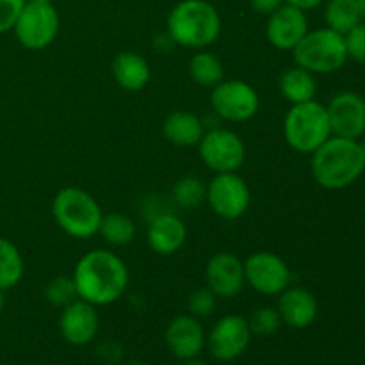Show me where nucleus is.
I'll list each match as a JSON object with an SVG mask.
<instances>
[{
    "instance_id": "nucleus-1",
    "label": "nucleus",
    "mask_w": 365,
    "mask_h": 365,
    "mask_svg": "<svg viewBox=\"0 0 365 365\" xmlns=\"http://www.w3.org/2000/svg\"><path fill=\"white\" fill-rule=\"evenodd\" d=\"M73 282L78 299L95 307L110 305L125 294L128 285L127 264L109 250H93L77 262Z\"/></svg>"
},
{
    "instance_id": "nucleus-2",
    "label": "nucleus",
    "mask_w": 365,
    "mask_h": 365,
    "mask_svg": "<svg viewBox=\"0 0 365 365\" xmlns=\"http://www.w3.org/2000/svg\"><path fill=\"white\" fill-rule=\"evenodd\" d=\"M310 155L314 180L330 191L349 187L365 171V155L356 139L331 135Z\"/></svg>"
},
{
    "instance_id": "nucleus-3",
    "label": "nucleus",
    "mask_w": 365,
    "mask_h": 365,
    "mask_svg": "<svg viewBox=\"0 0 365 365\" xmlns=\"http://www.w3.org/2000/svg\"><path fill=\"white\" fill-rule=\"evenodd\" d=\"M221 34V16L207 0H182L168 14V36L175 45L205 50Z\"/></svg>"
},
{
    "instance_id": "nucleus-4",
    "label": "nucleus",
    "mask_w": 365,
    "mask_h": 365,
    "mask_svg": "<svg viewBox=\"0 0 365 365\" xmlns=\"http://www.w3.org/2000/svg\"><path fill=\"white\" fill-rule=\"evenodd\" d=\"M52 214L61 230L73 239L98 234L103 212L98 202L81 187H64L52 202Z\"/></svg>"
},
{
    "instance_id": "nucleus-5",
    "label": "nucleus",
    "mask_w": 365,
    "mask_h": 365,
    "mask_svg": "<svg viewBox=\"0 0 365 365\" xmlns=\"http://www.w3.org/2000/svg\"><path fill=\"white\" fill-rule=\"evenodd\" d=\"M284 135L287 145L298 153H314L331 138L330 118L327 106L317 102L294 103L284 121Z\"/></svg>"
},
{
    "instance_id": "nucleus-6",
    "label": "nucleus",
    "mask_w": 365,
    "mask_h": 365,
    "mask_svg": "<svg viewBox=\"0 0 365 365\" xmlns=\"http://www.w3.org/2000/svg\"><path fill=\"white\" fill-rule=\"evenodd\" d=\"M296 66L314 75H328L341 70L348 61L344 36L323 27L309 31L292 48Z\"/></svg>"
},
{
    "instance_id": "nucleus-7",
    "label": "nucleus",
    "mask_w": 365,
    "mask_h": 365,
    "mask_svg": "<svg viewBox=\"0 0 365 365\" xmlns=\"http://www.w3.org/2000/svg\"><path fill=\"white\" fill-rule=\"evenodd\" d=\"M61 20L53 4L25 2L14 21V36L27 50H43L56 41Z\"/></svg>"
},
{
    "instance_id": "nucleus-8",
    "label": "nucleus",
    "mask_w": 365,
    "mask_h": 365,
    "mask_svg": "<svg viewBox=\"0 0 365 365\" xmlns=\"http://www.w3.org/2000/svg\"><path fill=\"white\" fill-rule=\"evenodd\" d=\"M200 159L214 173H232L242 166L246 146L242 139L228 128H212L198 143Z\"/></svg>"
},
{
    "instance_id": "nucleus-9",
    "label": "nucleus",
    "mask_w": 365,
    "mask_h": 365,
    "mask_svg": "<svg viewBox=\"0 0 365 365\" xmlns=\"http://www.w3.org/2000/svg\"><path fill=\"white\" fill-rule=\"evenodd\" d=\"M205 200L216 216H220L221 220L234 221L245 216L252 202V195L245 178L237 175V171H232V173H216V177L207 185Z\"/></svg>"
},
{
    "instance_id": "nucleus-10",
    "label": "nucleus",
    "mask_w": 365,
    "mask_h": 365,
    "mask_svg": "<svg viewBox=\"0 0 365 365\" xmlns=\"http://www.w3.org/2000/svg\"><path fill=\"white\" fill-rule=\"evenodd\" d=\"M210 106L214 113L225 121L242 123L257 114L260 100L253 86L245 81H221L212 88Z\"/></svg>"
},
{
    "instance_id": "nucleus-11",
    "label": "nucleus",
    "mask_w": 365,
    "mask_h": 365,
    "mask_svg": "<svg viewBox=\"0 0 365 365\" xmlns=\"http://www.w3.org/2000/svg\"><path fill=\"white\" fill-rule=\"evenodd\" d=\"M245 280L259 294L278 296L291 284V269L277 253L257 252L245 260Z\"/></svg>"
},
{
    "instance_id": "nucleus-12",
    "label": "nucleus",
    "mask_w": 365,
    "mask_h": 365,
    "mask_svg": "<svg viewBox=\"0 0 365 365\" xmlns=\"http://www.w3.org/2000/svg\"><path fill=\"white\" fill-rule=\"evenodd\" d=\"M252 337L248 319L237 314H228L214 324L207 337V346L216 360L234 362L248 349Z\"/></svg>"
},
{
    "instance_id": "nucleus-13",
    "label": "nucleus",
    "mask_w": 365,
    "mask_h": 365,
    "mask_svg": "<svg viewBox=\"0 0 365 365\" xmlns=\"http://www.w3.org/2000/svg\"><path fill=\"white\" fill-rule=\"evenodd\" d=\"M331 135L356 139L365 135V98L355 91L335 95L327 106Z\"/></svg>"
},
{
    "instance_id": "nucleus-14",
    "label": "nucleus",
    "mask_w": 365,
    "mask_h": 365,
    "mask_svg": "<svg viewBox=\"0 0 365 365\" xmlns=\"http://www.w3.org/2000/svg\"><path fill=\"white\" fill-rule=\"evenodd\" d=\"M207 287L217 298H235L245 287V262L230 252H220L205 266Z\"/></svg>"
},
{
    "instance_id": "nucleus-15",
    "label": "nucleus",
    "mask_w": 365,
    "mask_h": 365,
    "mask_svg": "<svg viewBox=\"0 0 365 365\" xmlns=\"http://www.w3.org/2000/svg\"><path fill=\"white\" fill-rule=\"evenodd\" d=\"M307 32H309V20L305 11L291 4H284L267 16L266 36L274 48L292 52V48L302 41Z\"/></svg>"
},
{
    "instance_id": "nucleus-16",
    "label": "nucleus",
    "mask_w": 365,
    "mask_h": 365,
    "mask_svg": "<svg viewBox=\"0 0 365 365\" xmlns=\"http://www.w3.org/2000/svg\"><path fill=\"white\" fill-rule=\"evenodd\" d=\"M61 310L59 330L64 341L71 346H86L93 342L100 324L96 307L84 299H75Z\"/></svg>"
},
{
    "instance_id": "nucleus-17",
    "label": "nucleus",
    "mask_w": 365,
    "mask_h": 365,
    "mask_svg": "<svg viewBox=\"0 0 365 365\" xmlns=\"http://www.w3.org/2000/svg\"><path fill=\"white\" fill-rule=\"evenodd\" d=\"M166 346L178 360L198 359L207 344L202 323L195 316H177L166 328Z\"/></svg>"
},
{
    "instance_id": "nucleus-18",
    "label": "nucleus",
    "mask_w": 365,
    "mask_h": 365,
    "mask_svg": "<svg viewBox=\"0 0 365 365\" xmlns=\"http://www.w3.org/2000/svg\"><path fill=\"white\" fill-rule=\"evenodd\" d=\"M278 298V314L282 323L287 324L292 330H305L316 321L319 305L317 299L309 289L305 287H287L280 292Z\"/></svg>"
},
{
    "instance_id": "nucleus-19",
    "label": "nucleus",
    "mask_w": 365,
    "mask_h": 365,
    "mask_svg": "<svg viewBox=\"0 0 365 365\" xmlns=\"http://www.w3.org/2000/svg\"><path fill=\"white\" fill-rule=\"evenodd\" d=\"M187 239V228L184 221L175 214H160L146 230V242L157 255H173L184 246Z\"/></svg>"
},
{
    "instance_id": "nucleus-20",
    "label": "nucleus",
    "mask_w": 365,
    "mask_h": 365,
    "mask_svg": "<svg viewBox=\"0 0 365 365\" xmlns=\"http://www.w3.org/2000/svg\"><path fill=\"white\" fill-rule=\"evenodd\" d=\"M113 77L127 91H139L152 77L148 61L135 52H121L113 61Z\"/></svg>"
},
{
    "instance_id": "nucleus-21",
    "label": "nucleus",
    "mask_w": 365,
    "mask_h": 365,
    "mask_svg": "<svg viewBox=\"0 0 365 365\" xmlns=\"http://www.w3.org/2000/svg\"><path fill=\"white\" fill-rule=\"evenodd\" d=\"M163 134L171 145L189 148V146H198L205 130L202 120L196 114L187 110H175L164 120Z\"/></svg>"
},
{
    "instance_id": "nucleus-22",
    "label": "nucleus",
    "mask_w": 365,
    "mask_h": 365,
    "mask_svg": "<svg viewBox=\"0 0 365 365\" xmlns=\"http://www.w3.org/2000/svg\"><path fill=\"white\" fill-rule=\"evenodd\" d=\"M278 88H280L282 96H284L287 102H291L292 106H294V103L310 102V100L316 98L317 93L316 75L307 71L305 68H287V70L280 75Z\"/></svg>"
},
{
    "instance_id": "nucleus-23",
    "label": "nucleus",
    "mask_w": 365,
    "mask_h": 365,
    "mask_svg": "<svg viewBox=\"0 0 365 365\" xmlns=\"http://www.w3.org/2000/svg\"><path fill=\"white\" fill-rule=\"evenodd\" d=\"M189 75L192 82L202 88H216L221 81H225V66L217 56L200 50L189 61Z\"/></svg>"
},
{
    "instance_id": "nucleus-24",
    "label": "nucleus",
    "mask_w": 365,
    "mask_h": 365,
    "mask_svg": "<svg viewBox=\"0 0 365 365\" xmlns=\"http://www.w3.org/2000/svg\"><path fill=\"white\" fill-rule=\"evenodd\" d=\"M25 273L24 257L20 250L9 241V239L0 237V289L16 287L21 282Z\"/></svg>"
},
{
    "instance_id": "nucleus-25",
    "label": "nucleus",
    "mask_w": 365,
    "mask_h": 365,
    "mask_svg": "<svg viewBox=\"0 0 365 365\" xmlns=\"http://www.w3.org/2000/svg\"><path fill=\"white\" fill-rule=\"evenodd\" d=\"M324 21H327L328 29L346 36L362 20H360L359 11H356L355 0H327Z\"/></svg>"
},
{
    "instance_id": "nucleus-26",
    "label": "nucleus",
    "mask_w": 365,
    "mask_h": 365,
    "mask_svg": "<svg viewBox=\"0 0 365 365\" xmlns=\"http://www.w3.org/2000/svg\"><path fill=\"white\" fill-rule=\"evenodd\" d=\"M98 234L102 235L103 241L110 246H125L130 245L135 237V225L125 214H107L102 217Z\"/></svg>"
},
{
    "instance_id": "nucleus-27",
    "label": "nucleus",
    "mask_w": 365,
    "mask_h": 365,
    "mask_svg": "<svg viewBox=\"0 0 365 365\" xmlns=\"http://www.w3.org/2000/svg\"><path fill=\"white\" fill-rule=\"evenodd\" d=\"M173 196L178 205L191 209V207L200 205L205 200L207 185L196 177H184L175 185Z\"/></svg>"
},
{
    "instance_id": "nucleus-28",
    "label": "nucleus",
    "mask_w": 365,
    "mask_h": 365,
    "mask_svg": "<svg viewBox=\"0 0 365 365\" xmlns=\"http://www.w3.org/2000/svg\"><path fill=\"white\" fill-rule=\"evenodd\" d=\"M45 298L50 305L57 307V309H64L75 299H78L77 287H75L73 278L68 277H57L46 285L45 289Z\"/></svg>"
},
{
    "instance_id": "nucleus-29",
    "label": "nucleus",
    "mask_w": 365,
    "mask_h": 365,
    "mask_svg": "<svg viewBox=\"0 0 365 365\" xmlns=\"http://www.w3.org/2000/svg\"><path fill=\"white\" fill-rule=\"evenodd\" d=\"M248 324L253 335L269 337V335H274L280 330L282 317L278 314V310L273 309V307H260V309H257L252 314V317L248 319Z\"/></svg>"
},
{
    "instance_id": "nucleus-30",
    "label": "nucleus",
    "mask_w": 365,
    "mask_h": 365,
    "mask_svg": "<svg viewBox=\"0 0 365 365\" xmlns=\"http://www.w3.org/2000/svg\"><path fill=\"white\" fill-rule=\"evenodd\" d=\"M216 299L217 296L210 291L209 287L198 289V291L192 292L189 296L187 309L191 316H195L196 319H202V317H209L210 314L216 309Z\"/></svg>"
},
{
    "instance_id": "nucleus-31",
    "label": "nucleus",
    "mask_w": 365,
    "mask_h": 365,
    "mask_svg": "<svg viewBox=\"0 0 365 365\" xmlns=\"http://www.w3.org/2000/svg\"><path fill=\"white\" fill-rule=\"evenodd\" d=\"M346 50H348V59L365 66V21H360L355 29L344 36Z\"/></svg>"
},
{
    "instance_id": "nucleus-32",
    "label": "nucleus",
    "mask_w": 365,
    "mask_h": 365,
    "mask_svg": "<svg viewBox=\"0 0 365 365\" xmlns=\"http://www.w3.org/2000/svg\"><path fill=\"white\" fill-rule=\"evenodd\" d=\"M25 0H0V34L13 31Z\"/></svg>"
},
{
    "instance_id": "nucleus-33",
    "label": "nucleus",
    "mask_w": 365,
    "mask_h": 365,
    "mask_svg": "<svg viewBox=\"0 0 365 365\" xmlns=\"http://www.w3.org/2000/svg\"><path fill=\"white\" fill-rule=\"evenodd\" d=\"M285 0H250V6L255 13L264 14V16H269L271 13L278 9L280 6H284Z\"/></svg>"
},
{
    "instance_id": "nucleus-34",
    "label": "nucleus",
    "mask_w": 365,
    "mask_h": 365,
    "mask_svg": "<svg viewBox=\"0 0 365 365\" xmlns=\"http://www.w3.org/2000/svg\"><path fill=\"white\" fill-rule=\"evenodd\" d=\"M285 4H291V6L298 7L302 11H310V9H316L319 7L321 4H324V0H285Z\"/></svg>"
},
{
    "instance_id": "nucleus-35",
    "label": "nucleus",
    "mask_w": 365,
    "mask_h": 365,
    "mask_svg": "<svg viewBox=\"0 0 365 365\" xmlns=\"http://www.w3.org/2000/svg\"><path fill=\"white\" fill-rule=\"evenodd\" d=\"M355 6H356V11H359L360 20L365 21V0H355Z\"/></svg>"
},
{
    "instance_id": "nucleus-36",
    "label": "nucleus",
    "mask_w": 365,
    "mask_h": 365,
    "mask_svg": "<svg viewBox=\"0 0 365 365\" xmlns=\"http://www.w3.org/2000/svg\"><path fill=\"white\" fill-rule=\"evenodd\" d=\"M4 307H6V291L0 289V312L4 310Z\"/></svg>"
},
{
    "instance_id": "nucleus-37",
    "label": "nucleus",
    "mask_w": 365,
    "mask_h": 365,
    "mask_svg": "<svg viewBox=\"0 0 365 365\" xmlns=\"http://www.w3.org/2000/svg\"><path fill=\"white\" fill-rule=\"evenodd\" d=\"M184 365H207V364L198 359H191V360H184Z\"/></svg>"
},
{
    "instance_id": "nucleus-38",
    "label": "nucleus",
    "mask_w": 365,
    "mask_h": 365,
    "mask_svg": "<svg viewBox=\"0 0 365 365\" xmlns=\"http://www.w3.org/2000/svg\"><path fill=\"white\" fill-rule=\"evenodd\" d=\"M25 2H34V4H50L52 0H25Z\"/></svg>"
},
{
    "instance_id": "nucleus-39",
    "label": "nucleus",
    "mask_w": 365,
    "mask_h": 365,
    "mask_svg": "<svg viewBox=\"0 0 365 365\" xmlns=\"http://www.w3.org/2000/svg\"><path fill=\"white\" fill-rule=\"evenodd\" d=\"M359 141H360V146H362V152H364V155H365V135H364V138H360Z\"/></svg>"
}]
</instances>
